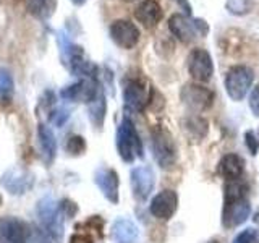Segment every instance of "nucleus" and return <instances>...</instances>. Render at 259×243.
Wrapping results in <instances>:
<instances>
[{
    "instance_id": "19",
    "label": "nucleus",
    "mask_w": 259,
    "mask_h": 243,
    "mask_svg": "<svg viewBox=\"0 0 259 243\" xmlns=\"http://www.w3.org/2000/svg\"><path fill=\"white\" fill-rule=\"evenodd\" d=\"M112 238L115 243H138L140 229L130 219H117L112 225Z\"/></svg>"
},
{
    "instance_id": "36",
    "label": "nucleus",
    "mask_w": 259,
    "mask_h": 243,
    "mask_svg": "<svg viewBox=\"0 0 259 243\" xmlns=\"http://www.w3.org/2000/svg\"><path fill=\"white\" fill-rule=\"evenodd\" d=\"M125 2H136V0H125Z\"/></svg>"
},
{
    "instance_id": "23",
    "label": "nucleus",
    "mask_w": 259,
    "mask_h": 243,
    "mask_svg": "<svg viewBox=\"0 0 259 243\" xmlns=\"http://www.w3.org/2000/svg\"><path fill=\"white\" fill-rule=\"evenodd\" d=\"M183 128L194 140H201V138H204L207 135V122L199 115H191L186 118Z\"/></svg>"
},
{
    "instance_id": "1",
    "label": "nucleus",
    "mask_w": 259,
    "mask_h": 243,
    "mask_svg": "<svg viewBox=\"0 0 259 243\" xmlns=\"http://www.w3.org/2000/svg\"><path fill=\"white\" fill-rule=\"evenodd\" d=\"M251 205L248 199L246 185L238 180L227 182L224 191V208H222V225L225 229L238 227L249 217Z\"/></svg>"
},
{
    "instance_id": "10",
    "label": "nucleus",
    "mask_w": 259,
    "mask_h": 243,
    "mask_svg": "<svg viewBox=\"0 0 259 243\" xmlns=\"http://www.w3.org/2000/svg\"><path fill=\"white\" fill-rule=\"evenodd\" d=\"M109 34L112 40L118 47L130 51V49L136 47V44L140 43L141 32L138 29V26L130 20H115L109 28Z\"/></svg>"
},
{
    "instance_id": "35",
    "label": "nucleus",
    "mask_w": 259,
    "mask_h": 243,
    "mask_svg": "<svg viewBox=\"0 0 259 243\" xmlns=\"http://www.w3.org/2000/svg\"><path fill=\"white\" fill-rule=\"evenodd\" d=\"M71 2L75 4V5H78V7H79V5H83V4L86 2V0H71Z\"/></svg>"
},
{
    "instance_id": "30",
    "label": "nucleus",
    "mask_w": 259,
    "mask_h": 243,
    "mask_svg": "<svg viewBox=\"0 0 259 243\" xmlns=\"http://www.w3.org/2000/svg\"><path fill=\"white\" fill-rule=\"evenodd\" d=\"M245 140H246V146H248L249 152L253 154V156H256L257 151H259V141H257V138L254 136V133L253 132H246L245 133Z\"/></svg>"
},
{
    "instance_id": "2",
    "label": "nucleus",
    "mask_w": 259,
    "mask_h": 243,
    "mask_svg": "<svg viewBox=\"0 0 259 243\" xmlns=\"http://www.w3.org/2000/svg\"><path fill=\"white\" fill-rule=\"evenodd\" d=\"M117 151L125 162H135L143 157V141L135 124L128 117H123L117 128Z\"/></svg>"
},
{
    "instance_id": "31",
    "label": "nucleus",
    "mask_w": 259,
    "mask_h": 243,
    "mask_svg": "<svg viewBox=\"0 0 259 243\" xmlns=\"http://www.w3.org/2000/svg\"><path fill=\"white\" fill-rule=\"evenodd\" d=\"M31 243H52L49 238V233L46 230L34 229L31 230Z\"/></svg>"
},
{
    "instance_id": "27",
    "label": "nucleus",
    "mask_w": 259,
    "mask_h": 243,
    "mask_svg": "<svg viewBox=\"0 0 259 243\" xmlns=\"http://www.w3.org/2000/svg\"><path fill=\"white\" fill-rule=\"evenodd\" d=\"M13 91V78L10 75V71L0 70V94L8 96Z\"/></svg>"
},
{
    "instance_id": "3",
    "label": "nucleus",
    "mask_w": 259,
    "mask_h": 243,
    "mask_svg": "<svg viewBox=\"0 0 259 243\" xmlns=\"http://www.w3.org/2000/svg\"><path fill=\"white\" fill-rule=\"evenodd\" d=\"M36 213L44 230L55 240H62L63 235V213L60 205L51 196H46L37 202Z\"/></svg>"
},
{
    "instance_id": "26",
    "label": "nucleus",
    "mask_w": 259,
    "mask_h": 243,
    "mask_svg": "<svg viewBox=\"0 0 259 243\" xmlns=\"http://www.w3.org/2000/svg\"><path fill=\"white\" fill-rule=\"evenodd\" d=\"M233 243H259V230L254 229V227L241 230L237 235V238L233 240Z\"/></svg>"
},
{
    "instance_id": "11",
    "label": "nucleus",
    "mask_w": 259,
    "mask_h": 243,
    "mask_svg": "<svg viewBox=\"0 0 259 243\" xmlns=\"http://www.w3.org/2000/svg\"><path fill=\"white\" fill-rule=\"evenodd\" d=\"M130 182H132L135 198L138 201H146L151 196L154 185H156V175H154L151 167L140 166L130 172Z\"/></svg>"
},
{
    "instance_id": "21",
    "label": "nucleus",
    "mask_w": 259,
    "mask_h": 243,
    "mask_svg": "<svg viewBox=\"0 0 259 243\" xmlns=\"http://www.w3.org/2000/svg\"><path fill=\"white\" fill-rule=\"evenodd\" d=\"M28 12L37 20H49L55 13L57 0H26Z\"/></svg>"
},
{
    "instance_id": "9",
    "label": "nucleus",
    "mask_w": 259,
    "mask_h": 243,
    "mask_svg": "<svg viewBox=\"0 0 259 243\" xmlns=\"http://www.w3.org/2000/svg\"><path fill=\"white\" fill-rule=\"evenodd\" d=\"M102 91L97 78H81L78 83H73L62 89L60 96L70 102H86L89 104L96 99V96Z\"/></svg>"
},
{
    "instance_id": "20",
    "label": "nucleus",
    "mask_w": 259,
    "mask_h": 243,
    "mask_svg": "<svg viewBox=\"0 0 259 243\" xmlns=\"http://www.w3.org/2000/svg\"><path fill=\"white\" fill-rule=\"evenodd\" d=\"M37 143L44 162L46 164H51L57 154V140L52 130L44 124H40L37 127Z\"/></svg>"
},
{
    "instance_id": "32",
    "label": "nucleus",
    "mask_w": 259,
    "mask_h": 243,
    "mask_svg": "<svg viewBox=\"0 0 259 243\" xmlns=\"http://www.w3.org/2000/svg\"><path fill=\"white\" fill-rule=\"evenodd\" d=\"M60 209H62L63 216H67V217H71L73 214L76 213V206H75V202H71V201H68V199L62 201Z\"/></svg>"
},
{
    "instance_id": "8",
    "label": "nucleus",
    "mask_w": 259,
    "mask_h": 243,
    "mask_svg": "<svg viewBox=\"0 0 259 243\" xmlns=\"http://www.w3.org/2000/svg\"><path fill=\"white\" fill-rule=\"evenodd\" d=\"M186 67H188L191 78L199 81V83H206L214 75L212 57L206 49H193L188 55V60H186Z\"/></svg>"
},
{
    "instance_id": "28",
    "label": "nucleus",
    "mask_w": 259,
    "mask_h": 243,
    "mask_svg": "<svg viewBox=\"0 0 259 243\" xmlns=\"http://www.w3.org/2000/svg\"><path fill=\"white\" fill-rule=\"evenodd\" d=\"M68 117H70V113H68V110L67 109H62V107H59V109H54V110H51V122L55 125V127H62L65 122L68 120Z\"/></svg>"
},
{
    "instance_id": "7",
    "label": "nucleus",
    "mask_w": 259,
    "mask_h": 243,
    "mask_svg": "<svg viewBox=\"0 0 259 243\" xmlns=\"http://www.w3.org/2000/svg\"><path fill=\"white\" fill-rule=\"evenodd\" d=\"M182 102L193 112L207 110L214 102V93L209 88L201 86L198 83H186L180 89Z\"/></svg>"
},
{
    "instance_id": "24",
    "label": "nucleus",
    "mask_w": 259,
    "mask_h": 243,
    "mask_svg": "<svg viewBox=\"0 0 259 243\" xmlns=\"http://www.w3.org/2000/svg\"><path fill=\"white\" fill-rule=\"evenodd\" d=\"M65 149H67V152H70L71 156H78V154H83L84 149H86L84 138L83 136H78V135L68 136L67 143H65Z\"/></svg>"
},
{
    "instance_id": "6",
    "label": "nucleus",
    "mask_w": 259,
    "mask_h": 243,
    "mask_svg": "<svg viewBox=\"0 0 259 243\" xmlns=\"http://www.w3.org/2000/svg\"><path fill=\"white\" fill-rule=\"evenodd\" d=\"M123 101L126 109L135 112H143L149 102L148 81L141 76L130 75L123 81Z\"/></svg>"
},
{
    "instance_id": "37",
    "label": "nucleus",
    "mask_w": 259,
    "mask_h": 243,
    "mask_svg": "<svg viewBox=\"0 0 259 243\" xmlns=\"http://www.w3.org/2000/svg\"><path fill=\"white\" fill-rule=\"evenodd\" d=\"M209 243H219V241H215V240H212V241H209Z\"/></svg>"
},
{
    "instance_id": "16",
    "label": "nucleus",
    "mask_w": 259,
    "mask_h": 243,
    "mask_svg": "<svg viewBox=\"0 0 259 243\" xmlns=\"http://www.w3.org/2000/svg\"><path fill=\"white\" fill-rule=\"evenodd\" d=\"M135 18L138 23L143 24V28L154 29L162 21V18H164V10H162L157 0H143L136 7Z\"/></svg>"
},
{
    "instance_id": "33",
    "label": "nucleus",
    "mask_w": 259,
    "mask_h": 243,
    "mask_svg": "<svg viewBox=\"0 0 259 243\" xmlns=\"http://www.w3.org/2000/svg\"><path fill=\"white\" fill-rule=\"evenodd\" d=\"M193 23H194V28H196V31H198V34L204 37V36L207 34V31H209L207 23H206L204 20H202V18H194Z\"/></svg>"
},
{
    "instance_id": "12",
    "label": "nucleus",
    "mask_w": 259,
    "mask_h": 243,
    "mask_svg": "<svg viewBox=\"0 0 259 243\" xmlns=\"http://www.w3.org/2000/svg\"><path fill=\"white\" fill-rule=\"evenodd\" d=\"M31 230L26 222L16 217L0 219V243H28Z\"/></svg>"
},
{
    "instance_id": "17",
    "label": "nucleus",
    "mask_w": 259,
    "mask_h": 243,
    "mask_svg": "<svg viewBox=\"0 0 259 243\" xmlns=\"http://www.w3.org/2000/svg\"><path fill=\"white\" fill-rule=\"evenodd\" d=\"M168 29L183 44L193 43L198 36V31H196V28H194L193 20H190V16H185L182 13H174L172 16H170L168 18Z\"/></svg>"
},
{
    "instance_id": "13",
    "label": "nucleus",
    "mask_w": 259,
    "mask_h": 243,
    "mask_svg": "<svg viewBox=\"0 0 259 243\" xmlns=\"http://www.w3.org/2000/svg\"><path fill=\"white\" fill-rule=\"evenodd\" d=\"M178 208V194L174 190H162L159 191L149 205V211L154 217L160 221H168L177 213Z\"/></svg>"
},
{
    "instance_id": "5",
    "label": "nucleus",
    "mask_w": 259,
    "mask_h": 243,
    "mask_svg": "<svg viewBox=\"0 0 259 243\" xmlns=\"http://www.w3.org/2000/svg\"><path fill=\"white\" fill-rule=\"evenodd\" d=\"M152 152L157 166L160 169H172L177 162V148L174 143V138L167 130L156 128L152 132Z\"/></svg>"
},
{
    "instance_id": "4",
    "label": "nucleus",
    "mask_w": 259,
    "mask_h": 243,
    "mask_svg": "<svg viewBox=\"0 0 259 243\" xmlns=\"http://www.w3.org/2000/svg\"><path fill=\"white\" fill-rule=\"evenodd\" d=\"M254 81V73L246 65H235L225 75V91L233 101L245 99Z\"/></svg>"
},
{
    "instance_id": "25",
    "label": "nucleus",
    "mask_w": 259,
    "mask_h": 243,
    "mask_svg": "<svg viewBox=\"0 0 259 243\" xmlns=\"http://www.w3.org/2000/svg\"><path fill=\"white\" fill-rule=\"evenodd\" d=\"M227 10L233 15H245L251 12L249 0H227Z\"/></svg>"
},
{
    "instance_id": "15",
    "label": "nucleus",
    "mask_w": 259,
    "mask_h": 243,
    "mask_svg": "<svg viewBox=\"0 0 259 243\" xmlns=\"http://www.w3.org/2000/svg\"><path fill=\"white\" fill-rule=\"evenodd\" d=\"M94 182L99 186L102 194L107 198L110 202L117 205L118 202V175L113 169L110 167H101L96 170L94 174Z\"/></svg>"
},
{
    "instance_id": "18",
    "label": "nucleus",
    "mask_w": 259,
    "mask_h": 243,
    "mask_svg": "<svg viewBox=\"0 0 259 243\" xmlns=\"http://www.w3.org/2000/svg\"><path fill=\"white\" fill-rule=\"evenodd\" d=\"M219 170H221V175L227 182L240 180V177L245 172V160H243L240 154H225L219 162Z\"/></svg>"
},
{
    "instance_id": "14",
    "label": "nucleus",
    "mask_w": 259,
    "mask_h": 243,
    "mask_svg": "<svg viewBox=\"0 0 259 243\" xmlns=\"http://www.w3.org/2000/svg\"><path fill=\"white\" fill-rule=\"evenodd\" d=\"M34 183V177L26 169H8L2 175V185L7 191L12 194H23L32 188Z\"/></svg>"
},
{
    "instance_id": "22",
    "label": "nucleus",
    "mask_w": 259,
    "mask_h": 243,
    "mask_svg": "<svg viewBox=\"0 0 259 243\" xmlns=\"http://www.w3.org/2000/svg\"><path fill=\"white\" fill-rule=\"evenodd\" d=\"M88 109H89V118H91L93 125L96 128H101L105 120V112H107V102H105V96L102 91L96 96L94 101L88 104Z\"/></svg>"
},
{
    "instance_id": "38",
    "label": "nucleus",
    "mask_w": 259,
    "mask_h": 243,
    "mask_svg": "<svg viewBox=\"0 0 259 243\" xmlns=\"http://www.w3.org/2000/svg\"><path fill=\"white\" fill-rule=\"evenodd\" d=\"M0 205H2V196H0Z\"/></svg>"
},
{
    "instance_id": "29",
    "label": "nucleus",
    "mask_w": 259,
    "mask_h": 243,
    "mask_svg": "<svg viewBox=\"0 0 259 243\" xmlns=\"http://www.w3.org/2000/svg\"><path fill=\"white\" fill-rule=\"evenodd\" d=\"M249 109L259 118V86H256L249 94Z\"/></svg>"
},
{
    "instance_id": "34",
    "label": "nucleus",
    "mask_w": 259,
    "mask_h": 243,
    "mask_svg": "<svg viewBox=\"0 0 259 243\" xmlns=\"http://www.w3.org/2000/svg\"><path fill=\"white\" fill-rule=\"evenodd\" d=\"M175 2L183 8L186 16H191V5L188 4V0H175Z\"/></svg>"
}]
</instances>
